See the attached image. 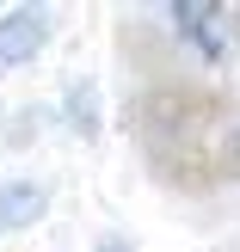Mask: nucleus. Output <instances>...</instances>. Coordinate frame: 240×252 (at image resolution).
<instances>
[{
  "label": "nucleus",
  "instance_id": "obj_1",
  "mask_svg": "<svg viewBox=\"0 0 240 252\" xmlns=\"http://www.w3.org/2000/svg\"><path fill=\"white\" fill-rule=\"evenodd\" d=\"M228 93L204 80H160L148 93H136L130 129L142 142V154H179V148H209L216 129H228Z\"/></svg>",
  "mask_w": 240,
  "mask_h": 252
},
{
  "label": "nucleus",
  "instance_id": "obj_2",
  "mask_svg": "<svg viewBox=\"0 0 240 252\" xmlns=\"http://www.w3.org/2000/svg\"><path fill=\"white\" fill-rule=\"evenodd\" d=\"M167 19H172V31H179L204 62H222L234 49V31H240V12L216 6V0H172Z\"/></svg>",
  "mask_w": 240,
  "mask_h": 252
},
{
  "label": "nucleus",
  "instance_id": "obj_3",
  "mask_svg": "<svg viewBox=\"0 0 240 252\" xmlns=\"http://www.w3.org/2000/svg\"><path fill=\"white\" fill-rule=\"evenodd\" d=\"M49 31H56V12L49 6H12V12H0V68L31 62L37 49L49 43Z\"/></svg>",
  "mask_w": 240,
  "mask_h": 252
},
{
  "label": "nucleus",
  "instance_id": "obj_4",
  "mask_svg": "<svg viewBox=\"0 0 240 252\" xmlns=\"http://www.w3.org/2000/svg\"><path fill=\"white\" fill-rule=\"evenodd\" d=\"M43 209H49V191L37 179H6L0 185V228H31Z\"/></svg>",
  "mask_w": 240,
  "mask_h": 252
},
{
  "label": "nucleus",
  "instance_id": "obj_5",
  "mask_svg": "<svg viewBox=\"0 0 240 252\" xmlns=\"http://www.w3.org/2000/svg\"><path fill=\"white\" fill-rule=\"evenodd\" d=\"M68 129L74 135H99V93H93V80H80L68 93Z\"/></svg>",
  "mask_w": 240,
  "mask_h": 252
},
{
  "label": "nucleus",
  "instance_id": "obj_6",
  "mask_svg": "<svg viewBox=\"0 0 240 252\" xmlns=\"http://www.w3.org/2000/svg\"><path fill=\"white\" fill-rule=\"evenodd\" d=\"M99 252H136V246L123 240V234H105V240H99Z\"/></svg>",
  "mask_w": 240,
  "mask_h": 252
}]
</instances>
